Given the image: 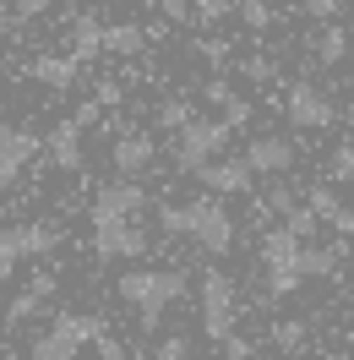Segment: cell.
<instances>
[{"mask_svg":"<svg viewBox=\"0 0 354 360\" xmlns=\"http://www.w3.org/2000/svg\"><path fill=\"white\" fill-rule=\"evenodd\" d=\"M158 224L169 235H191L207 257H229V246H235V224H229L218 197H202V202H185V207H158Z\"/></svg>","mask_w":354,"mask_h":360,"instance_id":"obj_1","label":"cell"},{"mask_svg":"<svg viewBox=\"0 0 354 360\" xmlns=\"http://www.w3.org/2000/svg\"><path fill=\"white\" fill-rule=\"evenodd\" d=\"M114 290H120V300L136 311L142 328H158L164 306L185 295V268H131V273H120Z\"/></svg>","mask_w":354,"mask_h":360,"instance_id":"obj_2","label":"cell"},{"mask_svg":"<svg viewBox=\"0 0 354 360\" xmlns=\"http://www.w3.org/2000/svg\"><path fill=\"white\" fill-rule=\"evenodd\" d=\"M98 333H104V322H98V316L60 311L49 333H39V338H33V360H71L77 349H82V344H93Z\"/></svg>","mask_w":354,"mask_h":360,"instance_id":"obj_3","label":"cell"},{"mask_svg":"<svg viewBox=\"0 0 354 360\" xmlns=\"http://www.w3.org/2000/svg\"><path fill=\"white\" fill-rule=\"evenodd\" d=\"M235 316H240V306H235V284H229V273L207 268V273H202V333L218 344L223 333H235Z\"/></svg>","mask_w":354,"mask_h":360,"instance_id":"obj_4","label":"cell"},{"mask_svg":"<svg viewBox=\"0 0 354 360\" xmlns=\"http://www.w3.org/2000/svg\"><path fill=\"white\" fill-rule=\"evenodd\" d=\"M262 262H267V290L273 295H294L300 290V235L294 229H273L262 240Z\"/></svg>","mask_w":354,"mask_h":360,"instance_id":"obj_5","label":"cell"},{"mask_svg":"<svg viewBox=\"0 0 354 360\" xmlns=\"http://www.w3.org/2000/svg\"><path fill=\"white\" fill-rule=\"evenodd\" d=\"M229 131H235L229 120H197V115H191V120L180 126V136H175V164H180V169L207 164L213 153H223V148H229Z\"/></svg>","mask_w":354,"mask_h":360,"instance_id":"obj_6","label":"cell"},{"mask_svg":"<svg viewBox=\"0 0 354 360\" xmlns=\"http://www.w3.org/2000/svg\"><path fill=\"white\" fill-rule=\"evenodd\" d=\"M55 240H60V229H49V224H6L0 229V273L22 268L27 257H49Z\"/></svg>","mask_w":354,"mask_h":360,"instance_id":"obj_7","label":"cell"},{"mask_svg":"<svg viewBox=\"0 0 354 360\" xmlns=\"http://www.w3.org/2000/svg\"><path fill=\"white\" fill-rule=\"evenodd\" d=\"M93 246H98V257H142L148 251V235H142V224L136 219H93Z\"/></svg>","mask_w":354,"mask_h":360,"instance_id":"obj_8","label":"cell"},{"mask_svg":"<svg viewBox=\"0 0 354 360\" xmlns=\"http://www.w3.org/2000/svg\"><path fill=\"white\" fill-rule=\"evenodd\" d=\"M191 175L213 191V197H240V191H251V180H256V169L245 164V158H207V164H197Z\"/></svg>","mask_w":354,"mask_h":360,"instance_id":"obj_9","label":"cell"},{"mask_svg":"<svg viewBox=\"0 0 354 360\" xmlns=\"http://www.w3.org/2000/svg\"><path fill=\"white\" fill-rule=\"evenodd\" d=\"M39 148H44V136H39V131H22V126H0V191H6V186H11L17 175H22L33 158H39Z\"/></svg>","mask_w":354,"mask_h":360,"instance_id":"obj_10","label":"cell"},{"mask_svg":"<svg viewBox=\"0 0 354 360\" xmlns=\"http://www.w3.org/2000/svg\"><path fill=\"white\" fill-rule=\"evenodd\" d=\"M284 110H289V126H300V131H327V126H332V104H327V93L310 88V82H294V88H289Z\"/></svg>","mask_w":354,"mask_h":360,"instance_id":"obj_11","label":"cell"},{"mask_svg":"<svg viewBox=\"0 0 354 360\" xmlns=\"http://www.w3.org/2000/svg\"><path fill=\"white\" fill-rule=\"evenodd\" d=\"M142 207H148V191L126 175V180H114V186H98L93 219H142Z\"/></svg>","mask_w":354,"mask_h":360,"instance_id":"obj_12","label":"cell"},{"mask_svg":"<svg viewBox=\"0 0 354 360\" xmlns=\"http://www.w3.org/2000/svg\"><path fill=\"white\" fill-rule=\"evenodd\" d=\"M245 164H251L256 175H284L289 164H294V142H289V136H251Z\"/></svg>","mask_w":354,"mask_h":360,"instance_id":"obj_13","label":"cell"},{"mask_svg":"<svg viewBox=\"0 0 354 360\" xmlns=\"http://www.w3.org/2000/svg\"><path fill=\"white\" fill-rule=\"evenodd\" d=\"M110 164H114V175H142V169L153 164V136H142V131H126V136H114V148H110Z\"/></svg>","mask_w":354,"mask_h":360,"instance_id":"obj_14","label":"cell"},{"mask_svg":"<svg viewBox=\"0 0 354 360\" xmlns=\"http://www.w3.org/2000/svg\"><path fill=\"white\" fill-rule=\"evenodd\" d=\"M306 207L322 219V224H332L338 235H354V213L338 202V191H332V186H310V191H306Z\"/></svg>","mask_w":354,"mask_h":360,"instance_id":"obj_15","label":"cell"},{"mask_svg":"<svg viewBox=\"0 0 354 360\" xmlns=\"http://www.w3.org/2000/svg\"><path fill=\"white\" fill-rule=\"evenodd\" d=\"M49 158H55V169H82V126L77 120H60L49 131Z\"/></svg>","mask_w":354,"mask_h":360,"instance_id":"obj_16","label":"cell"},{"mask_svg":"<svg viewBox=\"0 0 354 360\" xmlns=\"http://www.w3.org/2000/svg\"><path fill=\"white\" fill-rule=\"evenodd\" d=\"M77 55H39L33 60V82H44V88H55V93H66L71 82H77Z\"/></svg>","mask_w":354,"mask_h":360,"instance_id":"obj_17","label":"cell"},{"mask_svg":"<svg viewBox=\"0 0 354 360\" xmlns=\"http://www.w3.org/2000/svg\"><path fill=\"white\" fill-rule=\"evenodd\" d=\"M49 295H55V273H39V278H33L22 295H11V306H6V322H27V316L39 311V300H49Z\"/></svg>","mask_w":354,"mask_h":360,"instance_id":"obj_18","label":"cell"},{"mask_svg":"<svg viewBox=\"0 0 354 360\" xmlns=\"http://www.w3.org/2000/svg\"><path fill=\"white\" fill-rule=\"evenodd\" d=\"M343 262V246H306L300 240V278H332Z\"/></svg>","mask_w":354,"mask_h":360,"instance_id":"obj_19","label":"cell"},{"mask_svg":"<svg viewBox=\"0 0 354 360\" xmlns=\"http://www.w3.org/2000/svg\"><path fill=\"white\" fill-rule=\"evenodd\" d=\"M148 49V33L136 22H120V27H104V55H142Z\"/></svg>","mask_w":354,"mask_h":360,"instance_id":"obj_20","label":"cell"},{"mask_svg":"<svg viewBox=\"0 0 354 360\" xmlns=\"http://www.w3.org/2000/svg\"><path fill=\"white\" fill-rule=\"evenodd\" d=\"M71 55H77V60L104 55V27H98V17H82V22L71 27Z\"/></svg>","mask_w":354,"mask_h":360,"instance_id":"obj_21","label":"cell"},{"mask_svg":"<svg viewBox=\"0 0 354 360\" xmlns=\"http://www.w3.org/2000/svg\"><path fill=\"white\" fill-rule=\"evenodd\" d=\"M316 60H322V66H338V60H343V55H349V33H343V27H327V33H316Z\"/></svg>","mask_w":354,"mask_h":360,"instance_id":"obj_22","label":"cell"},{"mask_svg":"<svg viewBox=\"0 0 354 360\" xmlns=\"http://www.w3.org/2000/svg\"><path fill=\"white\" fill-rule=\"evenodd\" d=\"M185 120H191V104H185V98H164V104H158V126H164V131H180Z\"/></svg>","mask_w":354,"mask_h":360,"instance_id":"obj_23","label":"cell"},{"mask_svg":"<svg viewBox=\"0 0 354 360\" xmlns=\"http://www.w3.org/2000/svg\"><path fill=\"white\" fill-rule=\"evenodd\" d=\"M273 344L289 349V355H294V349H306V322H278V328H273Z\"/></svg>","mask_w":354,"mask_h":360,"instance_id":"obj_24","label":"cell"},{"mask_svg":"<svg viewBox=\"0 0 354 360\" xmlns=\"http://www.w3.org/2000/svg\"><path fill=\"white\" fill-rule=\"evenodd\" d=\"M240 22L262 33V27H273V6L267 0H240Z\"/></svg>","mask_w":354,"mask_h":360,"instance_id":"obj_25","label":"cell"},{"mask_svg":"<svg viewBox=\"0 0 354 360\" xmlns=\"http://www.w3.org/2000/svg\"><path fill=\"white\" fill-rule=\"evenodd\" d=\"M316 224H322V219H316L310 207H289V213H284V229H294L300 240H306V235H316Z\"/></svg>","mask_w":354,"mask_h":360,"instance_id":"obj_26","label":"cell"},{"mask_svg":"<svg viewBox=\"0 0 354 360\" xmlns=\"http://www.w3.org/2000/svg\"><path fill=\"white\" fill-rule=\"evenodd\" d=\"M158 360H185L191 355V338L185 333H169V338H158V349H153Z\"/></svg>","mask_w":354,"mask_h":360,"instance_id":"obj_27","label":"cell"},{"mask_svg":"<svg viewBox=\"0 0 354 360\" xmlns=\"http://www.w3.org/2000/svg\"><path fill=\"white\" fill-rule=\"evenodd\" d=\"M191 6H197L202 22H223V17L235 11V0H191Z\"/></svg>","mask_w":354,"mask_h":360,"instance_id":"obj_28","label":"cell"},{"mask_svg":"<svg viewBox=\"0 0 354 360\" xmlns=\"http://www.w3.org/2000/svg\"><path fill=\"white\" fill-rule=\"evenodd\" d=\"M218 349H223L229 360H245V355H256V344H251V338H240V333H223V338H218Z\"/></svg>","mask_w":354,"mask_h":360,"instance_id":"obj_29","label":"cell"},{"mask_svg":"<svg viewBox=\"0 0 354 360\" xmlns=\"http://www.w3.org/2000/svg\"><path fill=\"white\" fill-rule=\"evenodd\" d=\"M202 98H207V104H218V110H223V104H229V98H240V93L229 88V82H223V77H213V82H207V88H202Z\"/></svg>","mask_w":354,"mask_h":360,"instance_id":"obj_30","label":"cell"},{"mask_svg":"<svg viewBox=\"0 0 354 360\" xmlns=\"http://www.w3.org/2000/svg\"><path fill=\"white\" fill-rule=\"evenodd\" d=\"M240 71H245V77H251V82H267V77H273V71H278V66H273L267 55H251V60H240Z\"/></svg>","mask_w":354,"mask_h":360,"instance_id":"obj_31","label":"cell"},{"mask_svg":"<svg viewBox=\"0 0 354 360\" xmlns=\"http://www.w3.org/2000/svg\"><path fill=\"white\" fill-rule=\"evenodd\" d=\"M349 175H354V148L343 142V148L332 153V180H349Z\"/></svg>","mask_w":354,"mask_h":360,"instance_id":"obj_32","label":"cell"},{"mask_svg":"<svg viewBox=\"0 0 354 360\" xmlns=\"http://www.w3.org/2000/svg\"><path fill=\"white\" fill-rule=\"evenodd\" d=\"M262 207H267V213H289V207H294V197H289V186H273Z\"/></svg>","mask_w":354,"mask_h":360,"instance_id":"obj_33","label":"cell"},{"mask_svg":"<svg viewBox=\"0 0 354 360\" xmlns=\"http://www.w3.org/2000/svg\"><path fill=\"white\" fill-rule=\"evenodd\" d=\"M202 60H207V66H223V60H229V44H223V39H207V44H202Z\"/></svg>","mask_w":354,"mask_h":360,"instance_id":"obj_34","label":"cell"},{"mask_svg":"<svg viewBox=\"0 0 354 360\" xmlns=\"http://www.w3.org/2000/svg\"><path fill=\"white\" fill-rule=\"evenodd\" d=\"M223 120H229V126H245V120H251V104H245V98H229V104H223Z\"/></svg>","mask_w":354,"mask_h":360,"instance_id":"obj_35","label":"cell"},{"mask_svg":"<svg viewBox=\"0 0 354 360\" xmlns=\"http://www.w3.org/2000/svg\"><path fill=\"white\" fill-rule=\"evenodd\" d=\"M306 11L316 22H332V17H338V0H306Z\"/></svg>","mask_w":354,"mask_h":360,"instance_id":"obj_36","label":"cell"},{"mask_svg":"<svg viewBox=\"0 0 354 360\" xmlns=\"http://www.w3.org/2000/svg\"><path fill=\"white\" fill-rule=\"evenodd\" d=\"M98 115H104V104H98V98H88L82 110L71 115V120H77V126H98Z\"/></svg>","mask_w":354,"mask_h":360,"instance_id":"obj_37","label":"cell"},{"mask_svg":"<svg viewBox=\"0 0 354 360\" xmlns=\"http://www.w3.org/2000/svg\"><path fill=\"white\" fill-rule=\"evenodd\" d=\"M164 17H169V22H185V17H191V0H164Z\"/></svg>","mask_w":354,"mask_h":360,"instance_id":"obj_38","label":"cell"},{"mask_svg":"<svg viewBox=\"0 0 354 360\" xmlns=\"http://www.w3.org/2000/svg\"><path fill=\"white\" fill-rule=\"evenodd\" d=\"M93 98L110 110V104H120V88H114V82H98V88H93Z\"/></svg>","mask_w":354,"mask_h":360,"instance_id":"obj_39","label":"cell"},{"mask_svg":"<svg viewBox=\"0 0 354 360\" xmlns=\"http://www.w3.org/2000/svg\"><path fill=\"white\" fill-rule=\"evenodd\" d=\"M93 344H98V355H104V360H120V355H126V349H120V344H114L110 333H98V338H93Z\"/></svg>","mask_w":354,"mask_h":360,"instance_id":"obj_40","label":"cell"},{"mask_svg":"<svg viewBox=\"0 0 354 360\" xmlns=\"http://www.w3.org/2000/svg\"><path fill=\"white\" fill-rule=\"evenodd\" d=\"M11 6H17V17H39L49 0H11Z\"/></svg>","mask_w":354,"mask_h":360,"instance_id":"obj_41","label":"cell"},{"mask_svg":"<svg viewBox=\"0 0 354 360\" xmlns=\"http://www.w3.org/2000/svg\"><path fill=\"white\" fill-rule=\"evenodd\" d=\"M349 333H354V306H349Z\"/></svg>","mask_w":354,"mask_h":360,"instance_id":"obj_42","label":"cell"},{"mask_svg":"<svg viewBox=\"0 0 354 360\" xmlns=\"http://www.w3.org/2000/svg\"><path fill=\"white\" fill-rule=\"evenodd\" d=\"M349 93H354V88H349ZM349 115H354V98H349Z\"/></svg>","mask_w":354,"mask_h":360,"instance_id":"obj_43","label":"cell"},{"mask_svg":"<svg viewBox=\"0 0 354 360\" xmlns=\"http://www.w3.org/2000/svg\"><path fill=\"white\" fill-rule=\"evenodd\" d=\"M349 186H354V175H349Z\"/></svg>","mask_w":354,"mask_h":360,"instance_id":"obj_44","label":"cell"}]
</instances>
